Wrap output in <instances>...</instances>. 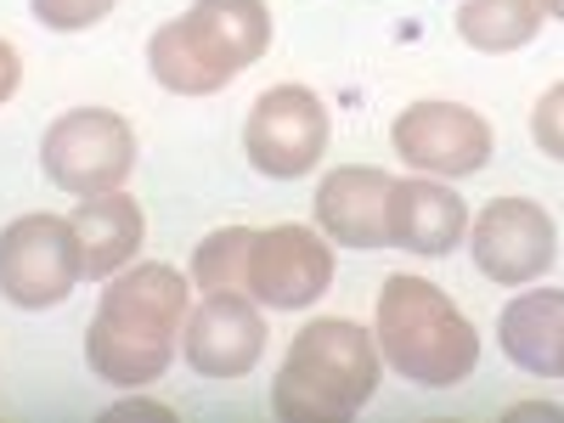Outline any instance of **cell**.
<instances>
[{
  "label": "cell",
  "mask_w": 564,
  "mask_h": 423,
  "mask_svg": "<svg viewBox=\"0 0 564 423\" xmlns=\"http://www.w3.org/2000/svg\"><path fill=\"white\" fill-rule=\"evenodd\" d=\"M186 276L175 265H124L108 276L97 300V316L85 327V361L102 384L135 390L170 372L181 350V322H186Z\"/></svg>",
  "instance_id": "6da1fadb"
},
{
  "label": "cell",
  "mask_w": 564,
  "mask_h": 423,
  "mask_svg": "<svg viewBox=\"0 0 564 423\" xmlns=\"http://www.w3.org/2000/svg\"><path fill=\"white\" fill-rule=\"evenodd\" d=\"M372 339L379 356L401 372V379L423 390L463 384L480 361V334L435 282L423 276H390L379 294V316H372Z\"/></svg>",
  "instance_id": "7a4b0ae2"
},
{
  "label": "cell",
  "mask_w": 564,
  "mask_h": 423,
  "mask_svg": "<svg viewBox=\"0 0 564 423\" xmlns=\"http://www.w3.org/2000/svg\"><path fill=\"white\" fill-rule=\"evenodd\" d=\"M379 372H384V356H379V339L367 327L345 322V316H322V322H305L294 345H289V361H282V379L305 384L334 423L356 417L372 390H379Z\"/></svg>",
  "instance_id": "3957f363"
},
{
  "label": "cell",
  "mask_w": 564,
  "mask_h": 423,
  "mask_svg": "<svg viewBox=\"0 0 564 423\" xmlns=\"http://www.w3.org/2000/svg\"><path fill=\"white\" fill-rule=\"evenodd\" d=\"M40 170H45V181H57L74 198L113 193L135 170V130L113 108H74L45 124Z\"/></svg>",
  "instance_id": "277c9868"
},
{
  "label": "cell",
  "mask_w": 564,
  "mask_h": 423,
  "mask_svg": "<svg viewBox=\"0 0 564 423\" xmlns=\"http://www.w3.org/2000/svg\"><path fill=\"white\" fill-rule=\"evenodd\" d=\"M85 276L68 215H18L0 231V294L23 311H52Z\"/></svg>",
  "instance_id": "5b68a950"
},
{
  "label": "cell",
  "mask_w": 564,
  "mask_h": 423,
  "mask_svg": "<svg viewBox=\"0 0 564 423\" xmlns=\"http://www.w3.org/2000/svg\"><path fill=\"white\" fill-rule=\"evenodd\" d=\"M327 102L305 85H271L265 97L249 108L243 124V153L260 175L271 181H300L322 164L327 153Z\"/></svg>",
  "instance_id": "8992f818"
},
{
  "label": "cell",
  "mask_w": 564,
  "mask_h": 423,
  "mask_svg": "<svg viewBox=\"0 0 564 423\" xmlns=\"http://www.w3.org/2000/svg\"><path fill=\"white\" fill-rule=\"evenodd\" d=\"M468 254L502 289H531L558 260V226L531 198H497L468 220Z\"/></svg>",
  "instance_id": "52a82bcc"
},
{
  "label": "cell",
  "mask_w": 564,
  "mask_h": 423,
  "mask_svg": "<svg viewBox=\"0 0 564 423\" xmlns=\"http://www.w3.org/2000/svg\"><path fill=\"white\" fill-rule=\"evenodd\" d=\"M334 289V238L316 226H271L254 231L249 249V294L265 311H305Z\"/></svg>",
  "instance_id": "ba28073f"
},
{
  "label": "cell",
  "mask_w": 564,
  "mask_h": 423,
  "mask_svg": "<svg viewBox=\"0 0 564 423\" xmlns=\"http://www.w3.org/2000/svg\"><path fill=\"white\" fill-rule=\"evenodd\" d=\"M390 141H395V153L417 175H441V181L475 175L491 159V124L475 108H463V102L401 108V119L390 124Z\"/></svg>",
  "instance_id": "9c48e42d"
},
{
  "label": "cell",
  "mask_w": 564,
  "mask_h": 423,
  "mask_svg": "<svg viewBox=\"0 0 564 423\" xmlns=\"http://www.w3.org/2000/svg\"><path fill=\"white\" fill-rule=\"evenodd\" d=\"M181 356L198 379H243L265 356V316L254 294H204L186 305Z\"/></svg>",
  "instance_id": "30bf717a"
},
{
  "label": "cell",
  "mask_w": 564,
  "mask_h": 423,
  "mask_svg": "<svg viewBox=\"0 0 564 423\" xmlns=\"http://www.w3.org/2000/svg\"><path fill=\"white\" fill-rule=\"evenodd\" d=\"M390 170L379 164H339L327 170L316 186V231L334 238L345 249H390V226H384V204H390Z\"/></svg>",
  "instance_id": "8fae6325"
},
{
  "label": "cell",
  "mask_w": 564,
  "mask_h": 423,
  "mask_svg": "<svg viewBox=\"0 0 564 423\" xmlns=\"http://www.w3.org/2000/svg\"><path fill=\"white\" fill-rule=\"evenodd\" d=\"M384 226H390V249L441 260L463 243L468 231V209L441 175H401L390 181V204H384Z\"/></svg>",
  "instance_id": "7c38bea8"
},
{
  "label": "cell",
  "mask_w": 564,
  "mask_h": 423,
  "mask_svg": "<svg viewBox=\"0 0 564 423\" xmlns=\"http://www.w3.org/2000/svg\"><path fill=\"white\" fill-rule=\"evenodd\" d=\"M148 68H153V79H159L164 90H175V97H215V90H226L231 79L243 74V68L204 34V23H198L193 12L170 18V23L148 40Z\"/></svg>",
  "instance_id": "4fadbf2b"
},
{
  "label": "cell",
  "mask_w": 564,
  "mask_h": 423,
  "mask_svg": "<svg viewBox=\"0 0 564 423\" xmlns=\"http://www.w3.org/2000/svg\"><path fill=\"white\" fill-rule=\"evenodd\" d=\"M68 226H74V238H79V260H85V276L90 282H108L119 276L135 249H141V204L124 198L119 186L113 193H90L68 209Z\"/></svg>",
  "instance_id": "5bb4252c"
},
{
  "label": "cell",
  "mask_w": 564,
  "mask_h": 423,
  "mask_svg": "<svg viewBox=\"0 0 564 423\" xmlns=\"http://www.w3.org/2000/svg\"><path fill=\"white\" fill-rule=\"evenodd\" d=\"M558 334H564V289H531L520 300H508L497 316V339L502 356L513 367L553 379V356H558Z\"/></svg>",
  "instance_id": "9a60e30c"
},
{
  "label": "cell",
  "mask_w": 564,
  "mask_h": 423,
  "mask_svg": "<svg viewBox=\"0 0 564 423\" xmlns=\"http://www.w3.org/2000/svg\"><path fill=\"white\" fill-rule=\"evenodd\" d=\"M547 23L542 0H463L457 7V34L475 52H520L536 40V29Z\"/></svg>",
  "instance_id": "2e32d148"
},
{
  "label": "cell",
  "mask_w": 564,
  "mask_h": 423,
  "mask_svg": "<svg viewBox=\"0 0 564 423\" xmlns=\"http://www.w3.org/2000/svg\"><path fill=\"white\" fill-rule=\"evenodd\" d=\"M193 18L204 23V34L238 68L260 63L265 45H271V12H265V0H198Z\"/></svg>",
  "instance_id": "e0dca14e"
},
{
  "label": "cell",
  "mask_w": 564,
  "mask_h": 423,
  "mask_svg": "<svg viewBox=\"0 0 564 423\" xmlns=\"http://www.w3.org/2000/svg\"><path fill=\"white\" fill-rule=\"evenodd\" d=\"M249 226H220L193 249V289L198 294H249Z\"/></svg>",
  "instance_id": "ac0fdd59"
},
{
  "label": "cell",
  "mask_w": 564,
  "mask_h": 423,
  "mask_svg": "<svg viewBox=\"0 0 564 423\" xmlns=\"http://www.w3.org/2000/svg\"><path fill=\"white\" fill-rule=\"evenodd\" d=\"M113 7H119V0H29V12L45 29H57V34H79L90 23H102Z\"/></svg>",
  "instance_id": "d6986e66"
},
{
  "label": "cell",
  "mask_w": 564,
  "mask_h": 423,
  "mask_svg": "<svg viewBox=\"0 0 564 423\" xmlns=\"http://www.w3.org/2000/svg\"><path fill=\"white\" fill-rule=\"evenodd\" d=\"M531 135L553 164H564V79L553 90H542V102L531 108Z\"/></svg>",
  "instance_id": "ffe728a7"
},
{
  "label": "cell",
  "mask_w": 564,
  "mask_h": 423,
  "mask_svg": "<svg viewBox=\"0 0 564 423\" xmlns=\"http://www.w3.org/2000/svg\"><path fill=\"white\" fill-rule=\"evenodd\" d=\"M18 85H23V57L12 52L7 40H0V108H7L18 97Z\"/></svg>",
  "instance_id": "44dd1931"
},
{
  "label": "cell",
  "mask_w": 564,
  "mask_h": 423,
  "mask_svg": "<svg viewBox=\"0 0 564 423\" xmlns=\"http://www.w3.org/2000/svg\"><path fill=\"white\" fill-rule=\"evenodd\" d=\"M108 417H153V423H170L175 412L164 401H119V406H108Z\"/></svg>",
  "instance_id": "7402d4cb"
},
{
  "label": "cell",
  "mask_w": 564,
  "mask_h": 423,
  "mask_svg": "<svg viewBox=\"0 0 564 423\" xmlns=\"http://www.w3.org/2000/svg\"><path fill=\"white\" fill-rule=\"evenodd\" d=\"M508 417H542V423H564V412L553 401H520V406H508Z\"/></svg>",
  "instance_id": "603a6c76"
},
{
  "label": "cell",
  "mask_w": 564,
  "mask_h": 423,
  "mask_svg": "<svg viewBox=\"0 0 564 423\" xmlns=\"http://www.w3.org/2000/svg\"><path fill=\"white\" fill-rule=\"evenodd\" d=\"M542 12H547V18H558V23H564V0H542Z\"/></svg>",
  "instance_id": "cb8c5ba5"
},
{
  "label": "cell",
  "mask_w": 564,
  "mask_h": 423,
  "mask_svg": "<svg viewBox=\"0 0 564 423\" xmlns=\"http://www.w3.org/2000/svg\"><path fill=\"white\" fill-rule=\"evenodd\" d=\"M553 379H564V334H558V356H553Z\"/></svg>",
  "instance_id": "d4e9b609"
}]
</instances>
